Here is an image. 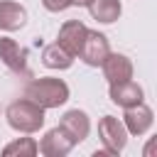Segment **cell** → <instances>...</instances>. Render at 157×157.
<instances>
[{"mask_svg": "<svg viewBox=\"0 0 157 157\" xmlns=\"http://www.w3.org/2000/svg\"><path fill=\"white\" fill-rule=\"evenodd\" d=\"M0 59H2V64H5L12 74L32 78V71H29V66H27V49L20 47L15 39L0 37Z\"/></svg>", "mask_w": 157, "mask_h": 157, "instance_id": "4", "label": "cell"}, {"mask_svg": "<svg viewBox=\"0 0 157 157\" xmlns=\"http://www.w3.org/2000/svg\"><path fill=\"white\" fill-rule=\"evenodd\" d=\"M5 118H7L10 128L17 132H37L44 125V108L29 98H20L7 105Z\"/></svg>", "mask_w": 157, "mask_h": 157, "instance_id": "2", "label": "cell"}, {"mask_svg": "<svg viewBox=\"0 0 157 157\" xmlns=\"http://www.w3.org/2000/svg\"><path fill=\"white\" fill-rule=\"evenodd\" d=\"M61 128L69 132V137L74 140V145H78V142H83L86 140V135H88V130H91V123H88V115L83 113V110H69V113H64V118H61Z\"/></svg>", "mask_w": 157, "mask_h": 157, "instance_id": "11", "label": "cell"}, {"mask_svg": "<svg viewBox=\"0 0 157 157\" xmlns=\"http://www.w3.org/2000/svg\"><path fill=\"white\" fill-rule=\"evenodd\" d=\"M42 64L49 66V69H69L74 64V54H69L59 42L54 44H47L44 52H42Z\"/></svg>", "mask_w": 157, "mask_h": 157, "instance_id": "14", "label": "cell"}, {"mask_svg": "<svg viewBox=\"0 0 157 157\" xmlns=\"http://www.w3.org/2000/svg\"><path fill=\"white\" fill-rule=\"evenodd\" d=\"M37 152H39V147H37V142H34L32 137H20V140H15V142H10V145L2 147V155H5V157H12V155L34 157Z\"/></svg>", "mask_w": 157, "mask_h": 157, "instance_id": "15", "label": "cell"}, {"mask_svg": "<svg viewBox=\"0 0 157 157\" xmlns=\"http://www.w3.org/2000/svg\"><path fill=\"white\" fill-rule=\"evenodd\" d=\"M123 125L128 132L132 135H145L150 128H152V110L140 101L130 108H125V115H123Z\"/></svg>", "mask_w": 157, "mask_h": 157, "instance_id": "8", "label": "cell"}, {"mask_svg": "<svg viewBox=\"0 0 157 157\" xmlns=\"http://www.w3.org/2000/svg\"><path fill=\"white\" fill-rule=\"evenodd\" d=\"M91 0H71V5H78V7H88Z\"/></svg>", "mask_w": 157, "mask_h": 157, "instance_id": "17", "label": "cell"}, {"mask_svg": "<svg viewBox=\"0 0 157 157\" xmlns=\"http://www.w3.org/2000/svg\"><path fill=\"white\" fill-rule=\"evenodd\" d=\"M101 66H103V76H105L110 83L132 78V61H130L125 54H108Z\"/></svg>", "mask_w": 157, "mask_h": 157, "instance_id": "9", "label": "cell"}, {"mask_svg": "<svg viewBox=\"0 0 157 157\" xmlns=\"http://www.w3.org/2000/svg\"><path fill=\"white\" fill-rule=\"evenodd\" d=\"M37 147H39V152H42V155H47V157H64V155H69V152H71L74 140H71V137H69V132L59 125V128H52V130L42 137V142H39Z\"/></svg>", "mask_w": 157, "mask_h": 157, "instance_id": "6", "label": "cell"}, {"mask_svg": "<svg viewBox=\"0 0 157 157\" xmlns=\"http://www.w3.org/2000/svg\"><path fill=\"white\" fill-rule=\"evenodd\" d=\"M42 5H44L49 12H61V10L71 7V0H42Z\"/></svg>", "mask_w": 157, "mask_h": 157, "instance_id": "16", "label": "cell"}, {"mask_svg": "<svg viewBox=\"0 0 157 157\" xmlns=\"http://www.w3.org/2000/svg\"><path fill=\"white\" fill-rule=\"evenodd\" d=\"M25 98L34 101L37 105H42L44 110L47 108H59L69 101V86L61 81V78H32L27 86H25Z\"/></svg>", "mask_w": 157, "mask_h": 157, "instance_id": "1", "label": "cell"}, {"mask_svg": "<svg viewBox=\"0 0 157 157\" xmlns=\"http://www.w3.org/2000/svg\"><path fill=\"white\" fill-rule=\"evenodd\" d=\"M108 54H110V47H108L105 34H101V32H91V29H88L86 42H83V47H81L78 56H81L88 66H101V64H103V59H105Z\"/></svg>", "mask_w": 157, "mask_h": 157, "instance_id": "5", "label": "cell"}, {"mask_svg": "<svg viewBox=\"0 0 157 157\" xmlns=\"http://www.w3.org/2000/svg\"><path fill=\"white\" fill-rule=\"evenodd\" d=\"M27 22V10L17 2H0V29L5 32H15L20 27H25Z\"/></svg>", "mask_w": 157, "mask_h": 157, "instance_id": "12", "label": "cell"}, {"mask_svg": "<svg viewBox=\"0 0 157 157\" xmlns=\"http://www.w3.org/2000/svg\"><path fill=\"white\" fill-rule=\"evenodd\" d=\"M86 34H88V27H86L83 22H78V20H69V22H64L61 29H59V44H61L69 54L76 56V54L81 52L83 42H86Z\"/></svg>", "mask_w": 157, "mask_h": 157, "instance_id": "7", "label": "cell"}, {"mask_svg": "<svg viewBox=\"0 0 157 157\" xmlns=\"http://www.w3.org/2000/svg\"><path fill=\"white\" fill-rule=\"evenodd\" d=\"M120 0H91L88 2V12L93 20L103 22V25H110L120 17Z\"/></svg>", "mask_w": 157, "mask_h": 157, "instance_id": "13", "label": "cell"}, {"mask_svg": "<svg viewBox=\"0 0 157 157\" xmlns=\"http://www.w3.org/2000/svg\"><path fill=\"white\" fill-rule=\"evenodd\" d=\"M142 86H137L135 81H118V83H110V101L120 108H130L135 103L142 101Z\"/></svg>", "mask_w": 157, "mask_h": 157, "instance_id": "10", "label": "cell"}, {"mask_svg": "<svg viewBox=\"0 0 157 157\" xmlns=\"http://www.w3.org/2000/svg\"><path fill=\"white\" fill-rule=\"evenodd\" d=\"M98 135H101L103 150H105L108 155L123 152V147H125V142H128V130H125V125H123L118 118H113V115L101 118V123H98Z\"/></svg>", "mask_w": 157, "mask_h": 157, "instance_id": "3", "label": "cell"}]
</instances>
